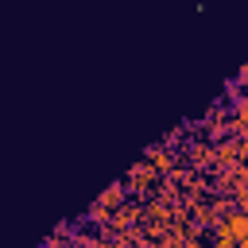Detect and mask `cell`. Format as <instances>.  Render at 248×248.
Instances as JSON below:
<instances>
[{"label":"cell","mask_w":248,"mask_h":248,"mask_svg":"<svg viewBox=\"0 0 248 248\" xmlns=\"http://www.w3.org/2000/svg\"><path fill=\"white\" fill-rule=\"evenodd\" d=\"M240 81H248V66H244V70H240Z\"/></svg>","instance_id":"cell-1"}]
</instances>
